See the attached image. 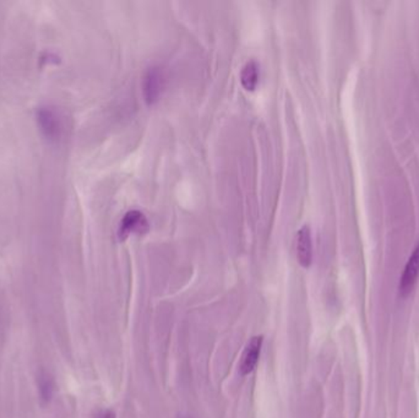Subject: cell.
<instances>
[{
	"mask_svg": "<svg viewBox=\"0 0 419 418\" xmlns=\"http://www.w3.org/2000/svg\"><path fill=\"white\" fill-rule=\"evenodd\" d=\"M166 88V75L162 68L152 66L150 68L144 76L142 91L146 102L154 104L162 96L163 90Z\"/></svg>",
	"mask_w": 419,
	"mask_h": 418,
	"instance_id": "1",
	"label": "cell"
},
{
	"mask_svg": "<svg viewBox=\"0 0 419 418\" xmlns=\"http://www.w3.org/2000/svg\"><path fill=\"white\" fill-rule=\"evenodd\" d=\"M38 126L47 139L58 140L61 134V121L58 112L51 106H41L36 112Z\"/></svg>",
	"mask_w": 419,
	"mask_h": 418,
	"instance_id": "2",
	"label": "cell"
},
{
	"mask_svg": "<svg viewBox=\"0 0 419 418\" xmlns=\"http://www.w3.org/2000/svg\"><path fill=\"white\" fill-rule=\"evenodd\" d=\"M149 231V221L142 213L138 210H131L124 215L121 219L118 237L121 241H124L130 234H144Z\"/></svg>",
	"mask_w": 419,
	"mask_h": 418,
	"instance_id": "3",
	"label": "cell"
},
{
	"mask_svg": "<svg viewBox=\"0 0 419 418\" xmlns=\"http://www.w3.org/2000/svg\"><path fill=\"white\" fill-rule=\"evenodd\" d=\"M419 277V243L406 264L400 281V296L407 297L413 289Z\"/></svg>",
	"mask_w": 419,
	"mask_h": 418,
	"instance_id": "4",
	"label": "cell"
},
{
	"mask_svg": "<svg viewBox=\"0 0 419 418\" xmlns=\"http://www.w3.org/2000/svg\"><path fill=\"white\" fill-rule=\"evenodd\" d=\"M264 338L262 336H254L248 342L247 347L242 354V359L239 363V372L242 376H248L255 369L256 364L259 362L260 357L261 347H262Z\"/></svg>",
	"mask_w": 419,
	"mask_h": 418,
	"instance_id": "5",
	"label": "cell"
},
{
	"mask_svg": "<svg viewBox=\"0 0 419 418\" xmlns=\"http://www.w3.org/2000/svg\"><path fill=\"white\" fill-rule=\"evenodd\" d=\"M297 259L303 268H309L312 261V231L308 226H303L296 238Z\"/></svg>",
	"mask_w": 419,
	"mask_h": 418,
	"instance_id": "6",
	"label": "cell"
},
{
	"mask_svg": "<svg viewBox=\"0 0 419 418\" xmlns=\"http://www.w3.org/2000/svg\"><path fill=\"white\" fill-rule=\"evenodd\" d=\"M241 81H242L243 88H245L247 91L255 90L257 83H259V66L256 61H249L243 68Z\"/></svg>",
	"mask_w": 419,
	"mask_h": 418,
	"instance_id": "7",
	"label": "cell"
},
{
	"mask_svg": "<svg viewBox=\"0 0 419 418\" xmlns=\"http://www.w3.org/2000/svg\"><path fill=\"white\" fill-rule=\"evenodd\" d=\"M53 390H54V384L51 381V376H48L47 373H42L40 376V393L44 401H49L51 395H53Z\"/></svg>",
	"mask_w": 419,
	"mask_h": 418,
	"instance_id": "8",
	"label": "cell"
},
{
	"mask_svg": "<svg viewBox=\"0 0 419 418\" xmlns=\"http://www.w3.org/2000/svg\"><path fill=\"white\" fill-rule=\"evenodd\" d=\"M96 418H116V416L112 410H104L101 414H98Z\"/></svg>",
	"mask_w": 419,
	"mask_h": 418,
	"instance_id": "9",
	"label": "cell"
}]
</instances>
